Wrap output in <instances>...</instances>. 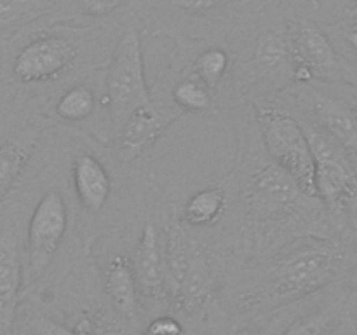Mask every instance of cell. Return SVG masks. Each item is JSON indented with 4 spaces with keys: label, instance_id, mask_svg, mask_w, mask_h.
I'll list each match as a JSON object with an SVG mask.
<instances>
[{
    "label": "cell",
    "instance_id": "cell-1",
    "mask_svg": "<svg viewBox=\"0 0 357 335\" xmlns=\"http://www.w3.org/2000/svg\"><path fill=\"white\" fill-rule=\"evenodd\" d=\"M222 181L230 195L227 216H232L234 223L215 237H222L216 243L227 269L258 264L296 237L335 236L338 230L324 202L307 195L268 156L253 108L237 121L236 164Z\"/></svg>",
    "mask_w": 357,
    "mask_h": 335
},
{
    "label": "cell",
    "instance_id": "cell-2",
    "mask_svg": "<svg viewBox=\"0 0 357 335\" xmlns=\"http://www.w3.org/2000/svg\"><path fill=\"white\" fill-rule=\"evenodd\" d=\"M347 251L337 236L307 234L282 246L265 260L239 267L253 279L239 293L244 309H279L314 295L333 283L345 267Z\"/></svg>",
    "mask_w": 357,
    "mask_h": 335
},
{
    "label": "cell",
    "instance_id": "cell-3",
    "mask_svg": "<svg viewBox=\"0 0 357 335\" xmlns=\"http://www.w3.org/2000/svg\"><path fill=\"white\" fill-rule=\"evenodd\" d=\"M124 28L54 20L28 38L13 58L10 72L21 86L59 89L110 63Z\"/></svg>",
    "mask_w": 357,
    "mask_h": 335
},
{
    "label": "cell",
    "instance_id": "cell-4",
    "mask_svg": "<svg viewBox=\"0 0 357 335\" xmlns=\"http://www.w3.org/2000/svg\"><path fill=\"white\" fill-rule=\"evenodd\" d=\"M227 42L236 54L237 91L243 105L274 103L296 86L295 59L281 0L265 7Z\"/></svg>",
    "mask_w": 357,
    "mask_h": 335
},
{
    "label": "cell",
    "instance_id": "cell-5",
    "mask_svg": "<svg viewBox=\"0 0 357 335\" xmlns=\"http://www.w3.org/2000/svg\"><path fill=\"white\" fill-rule=\"evenodd\" d=\"M159 213L171 309L183 316H197L215 295L227 269L225 258L215 237L202 239L199 230L185 225L176 202H159Z\"/></svg>",
    "mask_w": 357,
    "mask_h": 335
},
{
    "label": "cell",
    "instance_id": "cell-6",
    "mask_svg": "<svg viewBox=\"0 0 357 335\" xmlns=\"http://www.w3.org/2000/svg\"><path fill=\"white\" fill-rule=\"evenodd\" d=\"M275 0H142L136 27L150 37L229 40Z\"/></svg>",
    "mask_w": 357,
    "mask_h": 335
},
{
    "label": "cell",
    "instance_id": "cell-7",
    "mask_svg": "<svg viewBox=\"0 0 357 335\" xmlns=\"http://www.w3.org/2000/svg\"><path fill=\"white\" fill-rule=\"evenodd\" d=\"M286 31L295 59L296 86L309 82L356 86L357 68L349 65L335 47L319 0H281Z\"/></svg>",
    "mask_w": 357,
    "mask_h": 335
},
{
    "label": "cell",
    "instance_id": "cell-8",
    "mask_svg": "<svg viewBox=\"0 0 357 335\" xmlns=\"http://www.w3.org/2000/svg\"><path fill=\"white\" fill-rule=\"evenodd\" d=\"M84 241L68 185L66 188L59 185L45 188L28 220L24 246L28 279L37 281L44 278L66 246L79 253H91Z\"/></svg>",
    "mask_w": 357,
    "mask_h": 335
},
{
    "label": "cell",
    "instance_id": "cell-9",
    "mask_svg": "<svg viewBox=\"0 0 357 335\" xmlns=\"http://www.w3.org/2000/svg\"><path fill=\"white\" fill-rule=\"evenodd\" d=\"M258 131L268 156L298 184L310 198H317L316 159L302 122L278 103H251Z\"/></svg>",
    "mask_w": 357,
    "mask_h": 335
},
{
    "label": "cell",
    "instance_id": "cell-10",
    "mask_svg": "<svg viewBox=\"0 0 357 335\" xmlns=\"http://www.w3.org/2000/svg\"><path fill=\"white\" fill-rule=\"evenodd\" d=\"M142 30L136 24L124 28L110 63L105 66V89L110 107L114 138L126 119L153 98L146 80Z\"/></svg>",
    "mask_w": 357,
    "mask_h": 335
},
{
    "label": "cell",
    "instance_id": "cell-11",
    "mask_svg": "<svg viewBox=\"0 0 357 335\" xmlns=\"http://www.w3.org/2000/svg\"><path fill=\"white\" fill-rule=\"evenodd\" d=\"M174 44L169 65L197 77L213 93L218 110L246 107L237 91L236 54L227 40L171 38Z\"/></svg>",
    "mask_w": 357,
    "mask_h": 335
},
{
    "label": "cell",
    "instance_id": "cell-12",
    "mask_svg": "<svg viewBox=\"0 0 357 335\" xmlns=\"http://www.w3.org/2000/svg\"><path fill=\"white\" fill-rule=\"evenodd\" d=\"M51 114L70 131L82 133L101 145L112 147L114 126L105 89V68L87 73L59 89Z\"/></svg>",
    "mask_w": 357,
    "mask_h": 335
},
{
    "label": "cell",
    "instance_id": "cell-13",
    "mask_svg": "<svg viewBox=\"0 0 357 335\" xmlns=\"http://www.w3.org/2000/svg\"><path fill=\"white\" fill-rule=\"evenodd\" d=\"M91 255L112 311L126 323L136 327L142 314V299L136 283L132 246H129L128 232L115 230L103 236L96 241Z\"/></svg>",
    "mask_w": 357,
    "mask_h": 335
},
{
    "label": "cell",
    "instance_id": "cell-14",
    "mask_svg": "<svg viewBox=\"0 0 357 335\" xmlns=\"http://www.w3.org/2000/svg\"><path fill=\"white\" fill-rule=\"evenodd\" d=\"M300 122L316 159L317 195L337 223L338 215H349L357 206V173L351 157L330 135L310 122Z\"/></svg>",
    "mask_w": 357,
    "mask_h": 335
},
{
    "label": "cell",
    "instance_id": "cell-15",
    "mask_svg": "<svg viewBox=\"0 0 357 335\" xmlns=\"http://www.w3.org/2000/svg\"><path fill=\"white\" fill-rule=\"evenodd\" d=\"M132 264H135L142 306L146 304V306L171 307L159 201L153 202L152 208L139 222L132 244Z\"/></svg>",
    "mask_w": 357,
    "mask_h": 335
},
{
    "label": "cell",
    "instance_id": "cell-16",
    "mask_svg": "<svg viewBox=\"0 0 357 335\" xmlns=\"http://www.w3.org/2000/svg\"><path fill=\"white\" fill-rule=\"evenodd\" d=\"M183 110L178 108L169 98L153 94L146 105L132 112L115 135L112 150L122 164L138 163L171 124L183 117Z\"/></svg>",
    "mask_w": 357,
    "mask_h": 335
},
{
    "label": "cell",
    "instance_id": "cell-17",
    "mask_svg": "<svg viewBox=\"0 0 357 335\" xmlns=\"http://www.w3.org/2000/svg\"><path fill=\"white\" fill-rule=\"evenodd\" d=\"M139 2L142 0H65L56 20L128 28L136 24Z\"/></svg>",
    "mask_w": 357,
    "mask_h": 335
},
{
    "label": "cell",
    "instance_id": "cell-18",
    "mask_svg": "<svg viewBox=\"0 0 357 335\" xmlns=\"http://www.w3.org/2000/svg\"><path fill=\"white\" fill-rule=\"evenodd\" d=\"M23 267L20 246L13 232L0 237V335H14Z\"/></svg>",
    "mask_w": 357,
    "mask_h": 335
},
{
    "label": "cell",
    "instance_id": "cell-19",
    "mask_svg": "<svg viewBox=\"0 0 357 335\" xmlns=\"http://www.w3.org/2000/svg\"><path fill=\"white\" fill-rule=\"evenodd\" d=\"M230 208V195L222 180L188 195L180 206V216L194 230H211L223 223Z\"/></svg>",
    "mask_w": 357,
    "mask_h": 335
},
{
    "label": "cell",
    "instance_id": "cell-20",
    "mask_svg": "<svg viewBox=\"0 0 357 335\" xmlns=\"http://www.w3.org/2000/svg\"><path fill=\"white\" fill-rule=\"evenodd\" d=\"M42 129L30 126L0 145V201L9 195L30 164Z\"/></svg>",
    "mask_w": 357,
    "mask_h": 335
},
{
    "label": "cell",
    "instance_id": "cell-21",
    "mask_svg": "<svg viewBox=\"0 0 357 335\" xmlns=\"http://www.w3.org/2000/svg\"><path fill=\"white\" fill-rule=\"evenodd\" d=\"M30 325L35 335H96V325L91 316H82L73 327L49 316H33Z\"/></svg>",
    "mask_w": 357,
    "mask_h": 335
},
{
    "label": "cell",
    "instance_id": "cell-22",
    "mask_svg": "<svg viewBox=\"0 0 357 335\" xmlns=\"http://www.w3.org/2000/svg\"><path fill=\"white\" fill-rule=\"evenodd\" d=\"M328 31L342 58L357 68V21L338 20L328 23Z\"/></svg>",
    "mask_w": 357,
    "mask_h": 335
},
{
    "label": "cell",
    "instance_id": "cell-23",
    "mask_svg": "<svg viewBox=\"0 0 357 335\" xmlns=\"http://www.w3.org/2000/svg\"><path fill=\"white\" fill-rule=\"evenodd\" d=\"M335 316V306L303 314L286 327L282 335H324Z\"/></svg>",
    "mask_w": 357,
    "mask_h": 335
},
{
    "label": "cell",
    "instance_id": "cell-24",
    "mask_svg": "<svg viewBox=\"0 0 357 335\" xmlns=\"http://www.w3.org/2000/svg\"><path fill=\"white\" fill-rule=\"evenodd\" d=\"M145 335H185L183 325L171 314H159L146 325Z\"/></svg>",
    "mask_w": 357,
    "mask_h": 335
},
{
    "label": "cell",
    "instance_id": "cell-25",
    "mask_svg": "<svg viewBox=\"0 0 357 335\" xmlns=\"http://www.w3.org/2000/svg\"><path fill=\"white\" fill-rule=\"evenodd\" d=\"M340 20L357 21V0H349L347 6L344 7V14H342Z\"/></svg>",
    "mask_w": 357,
    "mask_h": 335
}]
</instances>
